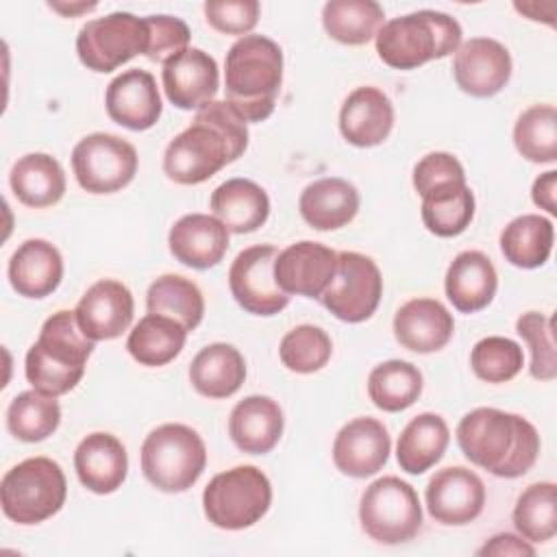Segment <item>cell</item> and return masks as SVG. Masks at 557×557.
<instances>
[{"instance_id":"obj_1","label":"cell","mask_w":557,"mask_h":557,"mask_svg":"<svg viewBox=\"0 0 557 557\" xmlns=\"http://www.w3.org/2000/svg\"><path fill=\"white\" fill-rule=\"evenodd\" d=\"M248 122L226 102L213 100L165 148L163 172L178 185H198L248 148Z\"/></svg>"},{"instance_id":"obj_2","label":"cell","mask_w":557,"mask_h":557,"mask_svg":"<svg viewBox=\"0 0 557 557\" xmlns=\"http://www.w3.org/2000/svg\"><path fill=\"white\" fill-rule=\"evenodd\" d=\"M457 444L468 461L500 479L522 476L540 455L535 426L509 411L476 407L457 424Z\"/></svg>"},{"instance_id":"obj_3","label":"cell","mask_w":557,"mask_h":557,"mask_svg":"<svg viewBox=\"0 0 557 557\" xmlns=\"http://www.w3.org/2000/svg\"><path fill=\"white\" fill-rule=\"evenodd\" d=\"M283 85V50L265 35L239 37L226 52V102L246 120L263 122L272 115Z\"/></svg>"},{"instance_id":"obj_4","label":"cell","mask_w":557,"mask_h":557,"mask_svg":"<svg viewBox=\"0 0 557 557\" xmlns=\"http://www.w3.org/2000/svg\"><path fill=\"white\" fill-rule=\"evenodd\" d=\"M91 352L94 342L78 326L76 313L61 309L44 322L37 342L28 348L26 379L41 394L63 396L81 383Z\"/></svg>"},{"instance_id":"obj_5","label":"cell","mask_w":557,"mask_h":557,"mask_svg":"<svg viewBox=\"0 0 557 557\" xmlns=\"http://www.w3.org/2000/svg\"><path fill=\"white\" fill-rule=\"evenodd\" d=\"M379 59L394 70H416L461 46V26L442 11H413L394 17L376 33Z\"/></svg>"},{"instance_id":"obj_6","label":"cell","mask_w":557,"mask_h":557,"mask_svg":"<svg viewBox=\"0 0 557 557\" xmlns=\"http://www.w3.org/2000/svg\"><path fill=\"white\" fill-rule=\"evenodd\" d=\"M205 466V442L187 424H161L141 444V472L161 492L176 494L189 490L200 479Z\"/></svg>"},{"instance_id":"obj_7","label":"cell","mask_w":557,"mask_h":557,"mask_svg":"<svg viewBox=\"0 0 557 557\" xmlns=\"http://www.w3.org/2000/svg\"><path fill=\"white\" fill-rule=\"evenodd\" d=\"M67 481L61 466L48 457H30L7 470L0 503L9 520L37 524L52 518L65 503Z\"/></svg>"},{"instance_id":"obj_8","label":"cell","mask_w":557,"mask_h":557,"mask_svg":"<svg viewBox=\"0 0 557 557\" xmlns=\"http://www.w3.org/2000/svg\"><path fill=\"white\" fill-rule=\"evenodd\" d=\"M272 505L270 479L257 466H235L215 474L202 492L207 520L226 531L248 529Z\"/></svg>"},{"instance_id":"obj_9","label":"cell","mask_w":557,"mask_h":557,"mask_svg":"<svg viewBox=\"0 0 557 557\" xmlns=\"http://www.w3.org/2000/svg\"><path fill=\"white\" fill-rule=\"evenodd\" d=\"M361 529L379 544H403L422 529V507L416 490L398 476L372 481L359 503Z\"/></svg>"},{"instance_id":"obj_10","label":"cell","mask_w":557,"mask_h":557,"mask_svg":"<svg viewBox=\"0 0 557 557\" xmlns=\"http://www.w3.org/2000/svg\"><path fill=\"white\" fill-rule=\"evenodd\" d=\"M148 50L146 17L115 11L98 20H89L76 37L81 63L91 72H113L137 54Z\"/></svg>"},{"instance_id":"obj_11","label":"cell","mask_w":557,"mask_h":557,"mask_svg":"<svg viewBox=\"0 0 557 557\" xmlns=\"http://www.w3.org/2000/svg\"><path fill=\"white\" fill-rule=\"evenodd\" d=\"M72 170L85 191L113 194L135 178L137 150L117 135L91 133L74 146Z\"/></svg>"},{"instance_id":"obj_12","label":"cell","mask_w":557,"mask_h":557,"mask_svg":"<svg viewBox=\"0 0 557 557\" xmlns=\"http://www.w3.org/2000/svg\"><path fill=\"white\" fill-rule=\"evenodd\" d=\"M383 296V278L379 265L361 252H337V270L320 302L342 322L368 320Z\"/></svg>"},{"instance_id":"obj_13","label":"cell","mask_w":557,"mask_h":557,"mask_svg":"<svg viewBox=\"0 0 557 557\" xmlns=\"http://www.w3.org/2000/svg\"><path fill=\"white\" fill-rule=\"evenodd\" d=\"M278 250L270 244H259L242 250L228 270V287L237 305L255 315H274L283 311L289 296L274 278V261Z\"/></svg>"},{"instance_id":"obj_14","label":"cell","mask_w":557,"mask_h":557,"mask_svg":"<svg viewBox=\"0 0 557 557\" xmlns=\"http://www.w3.org/2000/svg\"><path fill=\"white\" fill-rule=\"evenodd\" d=\"M431 518L446 527H461L476 520L485 505L481 476L463 466L437 470L424 492Z\"/></svg>"},{"instance_id":"obj_15","label":"cell","mask_w":557,"mask_h":557,"mask_svg":"<svg viewBox=\"0 0 557 557\" xmlns=\"http://www.w3.org/2000/svg\"><path fill=\"white\" fill-rule=\"evenodd\" d=\"M453 76L474 98L496 96L511 78L509 50L492 37H472L455 50Z\"/></svg>"},{"instance_id":"obj_16","label":"cell","mask_w":557,"mask_h":557,"mask_svg":"<svg viewBox=\"0 0 557 557\" xmlns=\"http://www.w3.org/2000/svg\"><path fill=\"white\" fill-rule=\"evenodd\" d=\"M337 270V252L318 242H296L278 252L274 261V278L289 296L318 298L331 285Z\"/></svg>"},{"instance_id":"obj_17","label":"cell","mask_w":557,"mask_h":557,"mask_svg":"<svg viewBox=\"0 0 557 557\" xmlns=\"http://www.w3.org/2000/svg\"><path fill=\"white\" fill-rule=\"evenodd\" d=\"M392 440L376 418H355L339 429L333 442L335 468L352 479L376 474L389 457Z\"/></svg>"},{"instance_id":"obj_18","label":"cell","mask_w":557,"mask_h":557,"mask_svg":"<svg viewBox=\"0 0 557 557\" xmlns=\"http://www.w3.org/2000/svg\"><path fill=\"white\" fill-rule=\"evenodd\" d=\"M161 81L168 100L183 111L202 109L205 104L213 102L220 89L218 63L200 48H187L170 59L163 65Z\"/></svg>"},{"instance_id":"obj_19","label":"cell","mask_w":557,"mask_h":557,"mask_svg":"<svg viewBox=\"0 0 557 557\" xmlns=\"http://www.w3.org/2000/svg\"><path fill=\"white\" fill-rule=\"evenodd\" d=\"M74 313L78 326L91 342L115 339L133 322V294L124 283L115 278H102L83 294Z\"/></svg>"},{"instance_id":"obj_20","label":"cell","mask_w":557,"mask_h":557,"mask_svg":"<svg viewBox=\"0 0 557 557\" xmlns=\"http://www.w3.org/2000/svg\"><path fill=\"white\" fill-rule=\"evenodd\" d=\"M104 104L109 117L128 131L152 128L163 111L154 76L139 67L126 70L109 83Z\"/></svg>"},{"instance_id":"obj_21","label":"cell","mask_w":557,"mask_h":557,"mask_svg":"<svg viewBox=\"0 0 557 557\" xmlns=\"http://www.w3.org/2000/svg\"><path fill=\"white\" fill-rule=\"evenodd\" d=\"M176 261L194 270L218 265L228 250V228L207 213H187L174 222L168 235Z\"/></svg>"},{"instance_id":"obj_22","label":"cell","mask_w":557,"mask_h":557,"mask_svg":"<svg viewBox=\"0 0 557 557\" xmlns=\"http://www.w3.org/2000/svg\"><path fill=\"white\" fill-rule=\"evenodd\" d=\"M455 333L453 313L435 298L407 300L394 315L396 342L413 352L442 350Z\"/></svg>"},{"instance_id":"obj_23","label":"cell","mask_w":557,"mask_h":557,"mask_svg":"<svg viewBox=\"0 0 557 557\" xmlns=\"http://www.w3.org/2000/svg\"><path fill=\"white\" fill-rule=\"evenodd\" d=\"M394 126L392 100L376 87H357L339 109V131L357 148L383 144Z\"/></svg>"},{"instance_id":"obj_24","label":"cell","mask_w":557,"mask_h":557,"mask_svg":"<svg viewBox=\"0 0 557 557\" xmlns=\"http://www.w3.org/2000/svg\"><path fill=\"white\" fill-rule=\"evenodd\" d=\"M78 481L94 494H113L128 472L124 444L111 433H89L74 450Z\"/></svg>"},{"instance_id":"obj_25","label":"cell","mask_w":557,"mask_h":557,"mask_svg":"<svg viewBox=\"0 0 557 557\" xmlns=\"http://www.w3.org/2000/svg\"><path fill=\"white\" fill-rule=\"evenodd\" d=\"M283 411L270 396H246L228 418V435L233 444L248 455L270 453L283 435Z\"/></svg>"},{"instance_id":"obj_26","label":"cell","mask_w":557,"mask_h":557,"mask_svg":"<svg viewBox=\"0 0 557 557\" xmlns=\"http://www.w3.org/2000/svg\"><path fill=\"white\" fill-rule=\"evenodd\" d=\"M496 287V268L481 250L459 252L446 270V298L461 313H476L485 309L492 302Z\"/></svg>"},{"instance_id":"obj_27","label":"cell","mask_w":557,"mask_h":557,"mask_svg":"<svg viewBox=\"0 0 557 557\" xmlns=\"http://www.w3.org/2000/svg\"><path fill=\"white\" fill-rule=\"evenodd\" d=\"M63 278V257L46 239H26L11 255L9 283L24 298L50 296Z\"/></svg>"},{"instance_id":"obj_28","label":"cell","mask_w":557,"mask_h":557,"mask_svg":"<svg viewBox=\"0 0 557 557\" xmlns=\"http://www.w3.org/2000/svg\"><path fill=\"white\" fill-rule=\"evenodd\" d=\"M298 209L311 228L335 231L355 220L359 211V191L346 178H318L302 189Z\"/></svg>"},{"instance_id":"obj_29","label":"cell","mask_w":557,"mask_h":557,"mask_svg":"<svg viewBox=\"0 0 557 557\" xmlns=\"http://www.w3.org/2000/svg\"><path fill=\"white\" fill-rule=\"evenodd\" d=\"M213 215L228 233H252L270 215V198L261 185L248 178H228L211 194Z\"/></svg>"},{"instance_id":"obj_30","label":"cell","mask_w":557,"mask_h":557,"mask_svg":"<svg viewBox=\"0 0 557 557\" xmlns=\"http://www.w3.org/2000/svg\"><path fill=\"white\" fill-rule=\"evenodd\" d=\"M15 198L33 209L57 205L65 194V172L61 163L46 152L20 157L9 174Z\"/></svg>"},{"instance_id":"obj_31","label":"cell","mask_w":557,"mask_h":557,"mask_svg":"<svg viewBox=\"0 0 557 557\" xmlns=\"http://www.w3.org/2000/svg\"><path fill=\"white\" fill-rule=\"evenodd\" d=\"M246 379V361L242 352L224 342L205 346L189 366L191 387L207 398L233 396Z\"/></svg>"},{"instance_id":"obj_32","label":"cell","mask_w":557,"mask_h":557,"mask_svg":"<svg viewBox=\"0 0 557 557\" xmlns=\"http://www.w3.org/2000/svg\"><path fill=\"white\" fill-rule=\"evenodd\" d=\"M450 442L448 424L442 416L424 411L409 420L396 444V459L400 470L422 474L433 468Z\"/></svg>"},{"instance_id":"obj_33","label":"cell","mask_w":557,"mask_h":557,"mask_svg":"<svg viewBox=\"0 0 557 557\" xmlns=\"http://www.w3.org/2000/svg\"><path fill=\"white\" fill-rule=\"evenodd\" d=\"M555 228L553 222L537 213H524L513 218L500 233L503 257L524 270L540 268L553 252Z\"/></svg>"},{"instance_id":"obj_34","label":"cell","mask_w":557,"mask_h":557,"mask_svg":"<svg viewBox=\"0 0 557 557\" xmlns=\"http://www.w3.org/2000/svg\"><path fill=\"white\" fill-rule=\"evenodd\" d=\"M187 339V329L168 315L148 313L144 315L126 339L128 355L148 368H159L170 363L183 350Z\"/></svg>"},{"instance_id":"obj_35","label":"cell","mask_w":557,"mask_h":557,"mask_svg":"<svg viewBox=\"0 0 557 557\" xmlns=\"http://www.w3.org/2000/svg\"><path fill=\"white\" fill-rule=\"evenodd\" d=\"M474 218V194L463 183H446L422 196V222L437 237L461 235Z\"/></svg>"},{"instance_id":"obj_36","label":"cell","mask_w":557,"mask_h":557,"mask_svg":"<svg viewBox=\"0 0 557 557\" xmlns=\"http://www.w3.org/2000/svg\"><path fill=\"white\" fill-rule=\"evenodd\" d=\"M385 13L374 0H331L322 9V24L331 39L346 46L368 44L381 30Z\"/></svg>"},{"instance_id":"obj_37","label":"cell","mask_w":557,"mask_h":557,"mask_svg":"<svg viewBox=\"0 0 557 557\" xmlns=\"http://www.w3.org/2000/svg\"><path fill=\"white\" fill-rule=\"evenodd\" d=\"M148 313L168 315L194 331L205 315V298L198 285L181 274H163L148 287L146 294Z\"/></svg>"},{"instance_id":"obj_38","label":"cell","mask_w":557,"mask_h":557,"mask_svg":"<svg viewBox=\"0 0 557 557\" xmlns=\"http://www.w3.org/2000/svg\"><path fill=\"white\" fill-rule=\"evenodd\" d=\"M422 372L403 359H389L372 368L368 376V396L374 407L396 413L411 407L422 394Z\"/></svg>"},{"instance_id":"obj_39","label":"cell","mask_w":557,"mask_h":557,"mask_svg":"<svg viewBox=\"0 0 557 557\" xmlns=\"http://www.w3.org/2000/svg\"><path fill=\"white\" fill-rule=\"evenodd\" d=\"M61 422L57 396L28 389L17 394L7 409V429L22 442H41L50 437Z\"/></svg>"},{"instance_id":"obj_40","label":"cell","mask_w":557,"mask_h":557,"mask_svg":"<svg viewBox=\"0 0 557 557\" xmlns=\"http://www.w3.org/2000/svg\"><path fill=\"white\" fill-rule=\"evenodd\" d=\"M557 490L550 481L531 483L516 500L513 527L527 542H548L557 533Z\"/></svg>"},{"instance_id":"obj_41","label":"cell","mask_w":557,"mask_h":557,"mask_svg":"<svg viewBox=\"0 0 557 557\" xmlns=\"http://www.w3.org/2000/svg\"><path fill=\"white\" fill-rule=\"evenodd\" d=\"M516 150L533 163L557 159V111L553 104H533L520 113L513 126Z\"/></svg>"},{"instance_id":"obj_42","label":"cell","mask_w":557,"mask_h":557,"mask_svg":"<svg viewBox=\"0 0 557 557\" xmlns=\"http://www.w3.org/2000/svg\"><path fill=\"white\" fill-rule=\"evenodd\" d=\"M333 352L331 337L326 331L313 324H300L292 329L278 346V357L283 366L298 374H311L322 370Z\"/></svg>"},{"instance_id":"obj_43","label":"cell","mask_w":557,"mask_h":557,"mask_svg":"<svg viewBox=\"0 0 557 557\" xmlns=\"http://www.w3.org/2000/svg\"><path fill=\"white\" fill-rule=\"evenodd\" d=\"M472 372L485 383H507L524 366L522 346L509 337L490 335L474 344L470 352Z\"/></svg>"},{"instance_id":"obj_44","label":"cell","mask_w":557,"mask_h":557,"mask_svg":"<svg viewBox=\"0 0 557 557\" xmlns=\"http://www.w3.org/2000/svg\"><path fill=\"white\" fill-rule=\"evenodd\" d=\"M516 333L529 344L531 376L540 381H553L557 376V352L550 318L540 311H527L516 320Z\"/></svg>"},{"instance_id":"obj_45","label":"cell","mask_w":557,"mask_h":557,"mask_svg":"<svg viewBox=\"0 0 557 557\" xmlns=\"http://www.w3.org/2000/svg\"><path fill=\"white\" fill-rule=\"evenodd\" d=\"M148 50L146 57L154 63H168L189 46V28L174 15H148Z\"/></svg>"},{"instance_id":"obj_46","label":"cell","mask_w":557,"mask_h":557,"mask_svg":"<svg viewBox=\"0 0 557 557\" xmlns=\"http://www.w3.org/2000/svg\"><path fill=\"white\" fill-rule=\"evenodd\" d=\"M205 17L211 28L224 35L246 37L259 22L257 0H209L205 2Z\"/></svg>"},{"instance_id":"obj_47","label":"cell","mask_w":557,"mask_h":557,"mask_svg":"<svg viewBox=\"0 0 557 557\" xmlns=\"http://www.w3.org/2000/svg\"><path fill=\"white\" fill-rule=\"evenodd\" d=\"M466 172L457 157L450 152H429L413 168V187L420 196L426 191L446 185V183H463Z\"/></svg>"},{"instance_id":"obj_48","label":"cell","mask_w":557,"mask_h":557,"mask_svg":"<svg viewBox=\"0 0 557 557\" xmlns=\"http://www.w3.org/2000/svg\"><path fill=\"white\" fill-rule=\"evenodd\" d=\"M476 555L485 557V555H516V557H522V555H535V548L522 540V535H511V533H498L494 537H490V542H485Z\"/></svg>"},{"instance_id":"obj_49","label":"cell","mask_w":557,"mask_h":557,"mask_svg":"<svg viewBox=\"0 0 557 557\" xmlns=\"http://www.w3.org/2000/svg\"><path fill=\"white\" fill-rule=\"evenodd\" d=\"M555 191H557V172L548 170L544 174H540L533 181L531 187V198L540 209H546L550 215L557 213V202H555Z\"/></svg>"},{"instance_id":"obj_50","label":"cell","mask_w":557,"mask_h":557,"mask_svg":"<svg viewBox=\"0 0 557 557\" xmlns=\"http://www.w3.org/2000/svg\"><path fill=\"white\" fill-rule=\"evenodd\" d=\"M48 7H50V9H54V11H59V13H63V15H76V13H83V11H91V9H96V2H89V4H85V2H81V4H61V2H50Z\"/></svg>"}]
</instances>
